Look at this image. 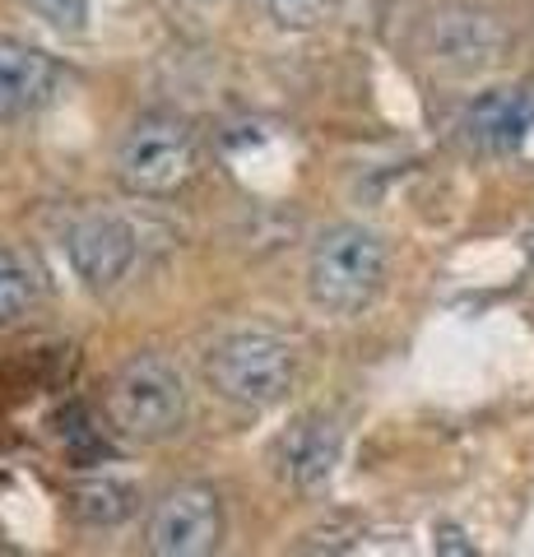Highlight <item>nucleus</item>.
<instances>
[{"label": "nucleus", "mask_w": 534, "mask_h": 557, "mask_svg": "<svg viewBox=\"0 0 534 557\" xmlns=\"http://www.w3.org/2000/svg\"><path fill=\"white\" fill-rule=\"evenodd\" d=\"M135 507V487L122 479H94L75 487V511L89 520V525H116L126 520Z\"/></svg>", "instance_id": "obj_11"}, {"label": "nucleus", "mask_w": 534, "mask_h": 557, "mask_svg": "<svg viewBox=\"0 0 534 557\" xmlns=\"http://www.w3.org/2000/svg\"><path fill=\"white\" fill-rule=\"evenodd\" d=\"M33 293H38V284H33V270L14 251L0 247V321L24 317L28 302H33Z\"/></svg>", "instance_id": "obj_12"}, {"label": "nucleus", "mask_w": 534, "mask_h": 557, "mask_svg": "<svg viewBox=\"0 0 534 557\" xmlns=\"http://www.w3.org/2000/svg\"><path fill=\"white\" fill-rule=\"evenodd\" d=\"M521 251H525V260L534 265V228H525V233H521Z\"/></svg>", "instance_id": "obj_15"}, {"label": "nucleus", "mask_w": 534, "mask_h": 557, "mask_svg": "<svg viewBox=\"0 0 534 557\" xmlns=\"http://www.w3.org/2000/svg\"><path fill=\"white\" fill-rule=\"evenodd\" d=\"M223 534L219 497L210 487H177L159 502L149 520V548L159 557H200L214 553Z\"/></svg>", "instance_id": "obj_5"}, {"label": "nucleus", "mask_w": 534, "mask_h": 557, "mask_svg": "<svg viewBox=\"0 0 534 557\" xmlns=\"http://www.w3.org/2000/svg\"><path fill=\"white\" fill-rule=\"evenodd\" d=\"M204 372H210L223 399L265 409L280 405L293 386V348L274 335H261V330H247V335H228L223 344H214Z\"/></svg>", "instance_id": "obj_3"}, {"label": "nucleus", "mask_w": 534, "mask_h": 557, "mask_svg": "<svg viewBox=\"0 0 534 557\" xmlns=\"http://www.w3.org/2000/svg\"><path fill=\"white\" fill-rule=\"evenodd\" d=\"M24 5L51 28H65V33H79L84 20H89V0H24Z\"/></svg>", "instance_id": "obj_14"}, {"label": "nucleus", "mask_w": 534, "mask_h": 557, "mask_svg": "<svg viewBox=\"0 0 534 557\" xmlns=\"http://www.w3.org/2000/svg\"><path fill=\"white\" fill-rule=\"evenodd\" d=\"M65 251H71V265L89 288H112L131 265H135V228L116 214H89L79 219L71 237H65Z\"/></svg>", "instance_id": "obj_6"}, {"label": "nucleus", "mask_w": 534, "mask_h": 557, "mask_svg": "<svg viewBox=\"0 0 534 557\" xmlns=\"http://www.w3.org/2000/svg\"><path fill=\"white\" fill-rule=\"evenodd\" d=\"M261 10L284 28H312L331 20L339 10V0H261Z\"/></svg>", "instance_id": "obj_13"}, {"label": "nucleus", "mask_w": 534, "mask_h": 557, "mask_svg": "<svg viewBox=\"0 0 534 557\" xmlns=\"http://www.w3.org/2000/svg\"><path fill=\"white\" fill-rule=\"evenodd\" d=\"M196 168V131L182 116L153 112L140 116L116 145V177L140 196H163L177 190Z\"/></svg>", "instance_id": "obj_4"}, {"label": "nucleus", "mask_w": 534, "mask_h": 557, "mask_svg": "<svg viewBox=\"0 0 534 557\" xmlns=\"http://www.w3.org/2000/svg\"><path fill=\"white\" fill-rule=\"evenodd\" d=\"M530 126H534V89H493L479 102H470V112L460 121L464 139L488 153L516 149Z\"/></svg>", "instance_id": "obj_8"}, {"label": "nucleus", "mask_w": 534, "mask_h": 557, "mask_svg": "<svg viewBox=\"0 0 534 557\" xmlns=\"http://www.w3.org/2000/svg\"><path fill=\"white\" fill-rule=\"evenodd\" d=\"M386 284V242L363 223H339V228L321 233L312 260H307V288L312 302L335 311V317H353L363 311Z\"/></svg>", "instance_id": "obj_1"}, {"label": "nucleus", "mask_w": 534, "mask_h": 557, "mask_svg": "<svg viewBox=\"0 0 534 557\" xmlns=\"http://www.w3.org/2000/svg\"><path fill=\"white\" fill-rule=\"evenodd\" d=\"M339 456V437L331 423H298L284 442V465L298 479V487H325Z\"/></svg>", "instance_id": "obj_10"}, {"label": "nucleus", "mask_w": 534, "mask_h": 557, "mask_svg": "<svg viewBox=\"0 0 534 557\" xmlns=\"http://www.w3.org/2000/svg\"><path fill=\"white\" fill-rule=\"evenodd\" d=\"M57 70L42 51L24 42H0V116H24L38 102H47Z\"/></svg>", "instance_id": "obj_9"}, {"label": "nucleus", "mask_w": 534, "mask_h": 557, "mask_svg": "<svg viewBox=\"0 0 534 557\" xmlns=\"http://www.w3.org/2000/svg\"><path fill=\"white\" fill-rule=\"evenodd\" d=\"M200 5H210V0H200Z\"/></svg>", "instance_id": "obj_16"}, {"label": "nucleus", "mask_w": 534, "mask_h": 557, "mask_svg": "<svg viewBox=\"0 0 534 557\" xmlns=\"http://www.w3.org/2000/svg\"><path fill=\"white\" fill-rule=\"evenodd\" d=\"M507 28L479 10H442L433 20V57L456 70H484L502 61Z\"/></svg>", "instance_id": "obj_7"}, {"label": "nucleus", "mask_w": 534, "mask_h": 557, "mask_svg": "<svg viewBox=\"0 0 534 557\" xmlns=\"http://www.w3.org/2000/svg\"><path fill=\"white\" fill-rule=\"evenodd\" d=\"M108 413L126 437L163 442L186 418V386L163 358H135L112 376Z\"/></svg>", "instance_id": "obj_2"}]
</instances>
